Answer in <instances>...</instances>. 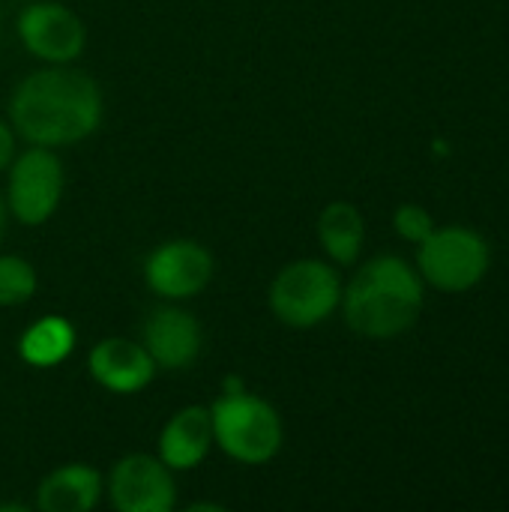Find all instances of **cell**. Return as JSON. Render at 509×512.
I'll return each mask as SVG.
<instances>
[{"label":"cell","instance_id":"cell-15","mask_svg":"<svg viewBox=\"0 0 509 512\" xmlns=\"http://www.w3.org/2000/svg\"><path fill=\"white\" fill-rule=\"evenodd\" d=\"M75 348V327L63 315L36 318L18 339V354L33 369L60 366Z\"/></svg>","mask_w":509,"mask_h":512},{"label":"cell","instance_id":"cell-8","mask_svg":"<svg viewBox=\"0 0 509 512\" xmlns=\"http://www.w3.org/2000/svg\"><path fill=\"white\" fill-rule=\"evenodd\" d=\"M216 261L207 246L195 240H168L144 261V282L165 300H189L213 279Z\"/></svg>","mask_w":509,"mask_h":512},{"label":"cell","instance_id":"cell-11","mask_svg":"<svg viewBox=\"0 0 509 512\" xmlns=\"http://www.w3.org/2000/svg\"><path fill=\"white\" fill-rule=\"evenodd\" d=\"M87 369L99 387H105L108 393H117V396L141 393L156 375V363L147 354V348L138 342L120 339V336L102 339L90 351Z\"/></svg>","mask_w":509,"mask_h":512},{"label":"cell","instance_id":"cell-20","mask_svg":"<svg viewBox=\"0 0 509 512\" xmlns=\"http://www.w3.org/2000/svg\"><path fill=\"white\" fill-rule=\"evenodd\" d=\"M27 3H30V0H27Z\"/></svg>","mask_w":509,"mask_h":512},{"label":"cell","instance_id":"cell-9","mask_svg":"<svg viewBox=\"0 0 509 512\" xmlns=\"http://www.w3.org/2000/svg\"><path fill=\"white\" fill-rule=\"evenodd\" d=\"M108 495L120 512H168L177 501L174 471L159 456H123L111 468Z\"/></svg>","mask_w":509,"mask_h":512},{"label":"cell","instance_id":"cell-17","mask_svg":"<svg viewBox=\"0 0 509 512\" xmlns=\"http://www.w3.org/2000/svg\"><path fill=\"white\" fill-rule=\"evenodd\" d=\"M393 228L402 240L408 243H423L432 231H435V219L429 210H423L420 204H402L396 213H393Z\"/></svg>","mask_w":509,"mask_h":512},{"label":"cell","instance_id":"cell-1","mask_svg":"<svg viewBox=\"0 0 509 512\" xmlns=\"http://www.w3.org/2000/svg\"><path fill=\"white\" fill-rule=\"evenodd\" d=\"M9 123L36 147L78 144L102 123V90L87 72L69 63L36 69L12 90Z\"/></svg>","mask_w":509,"mask_h":512},{"label":"cell","instance_id":"cell-19","mask_svg":"<svg viewBox=\"0 0 509 512\" xmlns=\"http://www.w3.org/2000/svg\"><path fill=\"white\" fill-rule=\"evenodd\" d=\"M6 228H9V204H6V198L0 195V243H3V237H6Z\"/></svg>","mask_w":509,"mask_h":512},{"label":"cell","instance_id":"cell-16","mask_svg":"<svg viewBox=\"0 0 509 512\" xmlns=\"http://www.w3.org/2000/svg\"><path fill=\"white\" fill-rule=\"evenodd\" d=\"M36 270L30 261L18 255H0V306L15 309L24 306L36 294Z\"/></svg>","mask_w":509,"mask_h":512},{"label":"cell","instance_id":"cell-18","mask_svg":"<svg viewBox=\"0 0 509 512\" xmlns=\"http://www.w3.org/2000/svg\"><path fill=\"white\" fill-rule=\"evenodd\" d=\"M15 159V132L9 123L0 120V171L9 168V162Z\"/></svg>","mask_w":509,"mask_h":512},{"label":"cell","instance_id":"cell-5","mask_svg":"<svg viewBox=\"0 0 509 512\" xmlns=\"http://www.w3.org/2000/svg\"><path fill=\"white\" fill-rule=\"evenodd\" d=\"M492 267V249L483 234L465 225L435 228L417 249V273L438 291L462 294L477 288Z\"/></svg>","mask_w":509,"mask_h":512},{"label":"cell","instance_id":"cell-10","mask_svg":"<svg viewBox=\"0 0 509 512\" xmlns=\"http://www.w3.org/2000/svg\"><path fill=\"white\" fill-rule=\"evenodd\" d=\"M141 345L153 357L156 369L183 372L198 360L204 336H201V324L195 321V315L177 306H162L150 312Z\"/></svg>","mask_w":509,"mask_h":512},{"label":"cell","instance_id":"cell-12","mask_svg":"<svg viewBox=\"0 0 509 512\" xmlns=\"http://www.w3.org/2000/svg\"><path fill=\"white\" fill-rule=\"evenodd\" d=\"M213 450V414L204 405L180 408L159 435V459L171 471L198 468Z\"/></svg>","mask_w":509,"mask_h":512},{"label":"cell","instance_id":"cell-6","mask_svg":"<svg viewBox=\"0 0 509 512\" xmlns=\"http://www.w3.org/2000/svg\"><path fill=\"white\" fill-rule=\"evenodd\" d=\"M63 186H66V174L57 153H51V147L30 144V150H24L9 162V183H6L9 213L21 225H42L60 207Z\"/></svg>","mask_w":509,"mask_h":512},{"label":"cell","instance_id":"cell-3","mask_svg":"<svg viewBox=\"0 0 509 512\" xmlns=\"http://www.w3.org/2000/svg\"><path fill=\"white\" fill-rule=\"evenodd\" d=\"M213 444L240 465H267L282 450V417L243 384L228 381L225 393L210 405Z\"/></svg>","mask_w":509,"mask_h":512},{"label":"cell","instance_id":"cell-14","mask_svg":"<svg viewBox=\"0 0 509 512\" xmlns=\"http://www.w3.org/2000/svg\"><path fill=\"white\" fill-rule=\"evenodd\" d=\"M318 240L330 261L348 267L360 258L366 240L363 213L351 201H330L318 216Z\"/></svg>","mask_w":509,"mask_h":512},{"label":"cell","instance_id":"cell-7","mask_svg":"<svg viewBox=\"0 0 509 512\" xmlns=\"http://www.w3.org/2000/svg\"><path fill=\"white\" fill-rule=\"evenodd\" d=\"M21 45L48 66H63L81 57L87 45L84 21L57 0H30L18 15Z\"/></svg>","mask_w":509,"mask_h":512},{"label":"cell","instance_id":"cell-13","mask_svg":"<svg viewBox=\"0 0 509 512\" xmlns=\"http://www.w3.org/2000/svg\"><path fill=\"white\" fill-rule=\"evenodd\" d=\"M102 474L84 462L54 468L36 486V507L42 512H90L102 498Z\"/></svg>","mask_w":509,"mask_h":512},{"label":"cell","instance_id":"cell-4","mask_svg":"<svg viewBox=\"0 0 509 512\" xmlns=\"http://www.w3.org/2000/svg\"><path fill=\"white\" fill-rule=\"evenodd\" d=\"M270 309L291 330H312L324 324L342 303L339 273L318 261L300 258L285 264L270 282Z\"/></svg>","mask_w":509,"mask_h":512},{"label":"cell","instance_id":"cell-2","mask_svg":"<svg viewBox=\"0 0 509 512\" xmlns=\"http://www.w3.org/2000/svg\"><path fill=\"white\" fill-rule=\"evenodd\" d=\"M423 276L396 255H378L360 267L342 291L345 324L366 339H396L423 312Z\"/></svg>","mask_w":509,"mask_h":512}]
</instances>
